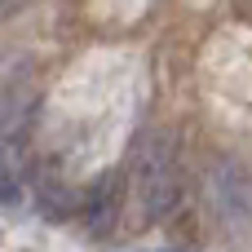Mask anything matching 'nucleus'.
Here are the masks:
<instances>
[{
    "label": "nucleus",
    "instance_id": "nucleus-1",
    "mask_svg": "<svg viewBox=\"0 0 252 252\" xmlns=\"http://www.w3.org/2000/svg\"><path fill=\"white\" fill-rule=\"evenodd\" d=\"M133 195L142 221L164 217L177 204V146L168 128H146L133 146Z\"/></svg>",
    "mask_w": 252,
    "mask_h": 252
},
{
    "label": "nucleus",
    "instance_id": "nucleus-2",
    "mask_svg": "<svg viewBox=\"0 0 252 252\" xmlns=\"http://www.w3.org/2000/svg\"><path fill=\"white\" fill-rule=\"evenodd\" d=\"M120 177L115 173H106L89 195H84V226L93 230V235H106L111 230V221H115V213H120Z\"/></svg>",
    "mask_w": 252,
    "mask_h": 252
},
{
    "label": "nucleus",
    "instance_id": "nucleus-3",
    "mask_svg": "<svg viewBox=\"0 0 252 252\" xmlns=\"http://www.w3.org/2000/svg\"><path fill=\"white\" fill-rule=\"evenodd\" d=\"M22 199V155H18V146H9V142H0V204H18Z\"/></svg>",
    "mask_w": 252,
    "mask_h": 252
},
{
    "label": "nucleus",
    "instance_id": "nucleus-4",
    "mask_svg": "<svg viewBox=\"0 0 252 252\" xmlns=\"http://www.w3.org/2000/svg\"><path fill=\"white\" fill-rule=\"evenodd\" d=\"M18 4H22V0H0V22H4V18H9V13H13Z\"/></svg>",
    "mask_w": 252,
    "mask_h": 252
},
{
    "label": "nucleus",
    "instance_id": "nucleus-5",
    "mask_svg": "<svg viewBox=\"0 0 252 252\" xmlns=\"http://www.w3.org/2000/svg\"><path fill=\"white\" fill-rule=\"evenodd\" d=\"M0 142H4V102H0Z\"/></svg>",
    "mask_w": 252,
    "mask_h": 252
},
{
    "label": "nucleus",
    "instance_id": "nucleus-6",
    "mask_svg": "<svg viewBox=\"0 0 252 252\" xmlns=\"http://www.w3.org/2000/svg\"><path fill=\"white\" fill-rule=\"evenodd\" d=\"M164 252H182V248H164Z\"/></svg>",
    "mask_w": 252,
    "mask_h": 252
}]
</instances>
